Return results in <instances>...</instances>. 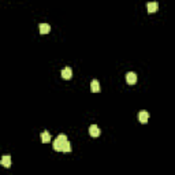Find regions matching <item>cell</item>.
Instances as JSON below:
<instances>
[{"mask_svg": "<svg viewBox=\"0 0 175 175\" xmlns=\"http://www.w3.org/2000/svg\"><path fill=\"white\" fill-rule=\"evenodd\" d=\"M66 141H68V139H67V137H66L65 134H59V136L56 137V139L54 141V149L56 150V152H62V148H63V144H65Z\"/></svg>", "mask_w": 175, "mask_h": 175, "instance_id": "obj_1", "label": "cell"}, {"mask_svg": "<svg viewBox=\"0 0 175 175\" xmlns=\"http://www.w3.org/2000/svg\"><path fill=\"white\" fill-rule=\"evenodd\" d=\"M126 81H127L129 85H134V84L137 82V74H136V73L129 71L127 74H126Z\"/></svg>", "mask_w": 175, "mask_h": 175, "instance_id": "obj_2", "label": "cell"}, {"mask_svg": "<svg viewBox=\"0 0 175 175\" xmlns=\"http://www.w3.org/2000/svg\"><path fill=\"white\" fill-rule=\"evenodd\" d=\"M148 119H149V112H147V111H141L138 114V121L141 122V123H148Z\"/></svg>", "mask_w": 175, "mask_h": 175, "instance_id": "obj_3", "label": "cell"}, {"mask_svg": "<svg viewBox=\"0 0 175 175\" xmlns=\"http://www.w3.org/2000/svg\"><path fill=\"white\" fill-rule=\"evenodd\" d=\"M100 133L101 131H100V129H99V126H97V125H92L89 127V134L92 137H99V136H100Z\"/></svg>", "mask_w": 175, "mask_h": 175, "instance_id": "obj_4", "label": "cell"}, {"mask_svg": "<svg viewBox=\"0 0 175 175\" xmlns=\"http://www.w3.org/2000/svg\"><path fill=\"white\" fill-rule=\"evenodd\" d=\"M62 77H63L65 79H71V77H73V70H71V67L63 68V70H62Z\"/></svg>", "mask_w": 175, "mask_h": 175, "instance_id": "obj_5", "label": "cell"}, {"mask_svg": "<svg viewBox=\"0 0 175 175\" xmlns=\"http://www.w3.org/2000/svg\"><path fill=\"white\" fill-rule=\"evenodd\" d=\"M147 8H148V12L153 14V12H156L157 11V8H159V4H157L156 1H150V3L147 4Z\"/></svg>", "mask_w": 175, "mask_h": 175, "instance_id": "obj_6", "label": "cell"}, {"mask_svg": "<svg viewBox=\"0 0 175 175\" xmlns=\"http://www.w3.org/2000/svg\"><path fill=\"white\" fill-rule=\"evenodd\" d=\"M100 84H99V81L97 79H93L92 84H90V90H92L93 93H97V92H100Z\"/></svg>", "mask_w": 175, "mask_h": 175, "instance_id": "obj_7", "label": "cell"}, {"mask_svg": "<svg viewBox=\"0 0 175 175\" xmlns=\"http://www.w3.org/2000/svg\"><path fill=\"white\" fill-rule=\"evenodd\" d=\"M1 166L3 167H6V168H8V167H11V157L8 156V155H6V156H3L1 157Z\"/></svg>", "mask_w": 175, "mask_h": 175, "instance_id": "obj_8", "label": "cell"}, {"mask_svg": "<svg viewBox=\"0 0 175 175\" xmlns=\"http://www.w3.org/2000/svg\"><path fill=\"white\" fill-rule=\"evenodd\" d=\"M51 32V26L48 23H40V33L41 34H48Z\"/></svg>", "mask_w": 175, "mask_h": 175, "instance_id": "obj_9", "label": "cell"}, {"mask_svg": "<svg viewBox=\"0 0 175 175\" xmlns=\"http://www.w3.org/2000/svg\"><path fill=\"white\" fill-rule=\"evenodd\" d=\"M40 137H41V141H43L44 144L49 142V141H51V138H52V137H51V134H49L48 131H43L41 134H40Z\"/></svg>", "mask_w": 175, "mask_h": 175, "instance_id": "obj_10", "label": "cell"}, {"mask_svg": "<svg viewBox=\"0 0 175 175\" xmlns=\"http://www.w3.org/2000/svg\"><path fill=\"white\" fill-rule=\"evenodd\" d=\"M62 152H65V153H68V152H71V145H70V142H68V141H66V142L63 144Z\"/></svg>", "mask_w": 175, "mask_h": 175, "instance_id": "obj_11", "label": "cell"}]
</instances>
